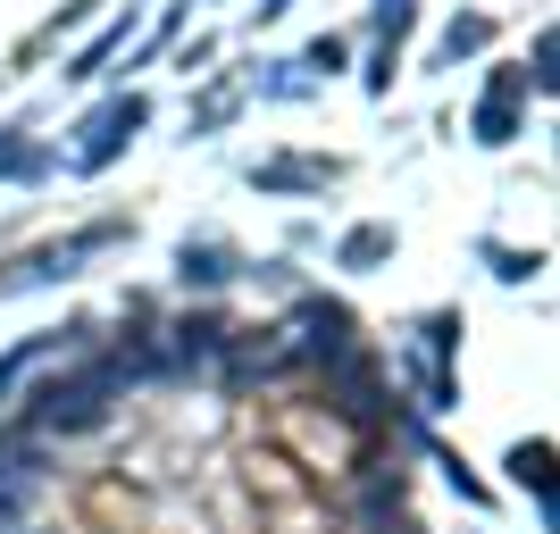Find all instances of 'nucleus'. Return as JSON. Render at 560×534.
I'll return each instance as SVG.
<instances>
[{
	"label": "nucleus",
	"instance_id": "7ed1b4c3",
	"mask_svg": "<svg viewBox=\"0 0 560 534\" xmlns=\"http://www.w3.org/2000/svg\"><path fill=\"white\" fill-rule=\"evenodd\" d=\"M34 485V460H25V451H0V493H25Z\"/></svg>",
	"mask_w": 560,
	"mask_h": 534
},
{
	"label": "nucleus",
	"instance_id": "f03ea898",
	"mask_svg": "<svg viewBox=\"0 0 560 534\" xmlns=\"http://www.w3.org/2000/svg\"><path fill=\"white\" fill-rule=\"evenodd\" d=\"M142 126V100H117V109H101V126H93V142H84V167H101L117 151V134H135Z\"/></svg>",
	"mask_w": 560,
	"mask_h": 534
},
{
	"label": "nucleus",
	"instance_id": "f257e3e1",
	"mask_svg": "<svg viewBox=\"0 0 560 534\" xmlns=\"http://www.w3.org/2000/svg\"><path fill=\"white\" fill-rule=\"evenodd\" d=\"M101 393H109V368L84 376V384H50V393H43V426H68V435H75V426H93Z\"/></svg>",
	"mask_w": 560,
	"mask_h": 534
}]
</instances>
